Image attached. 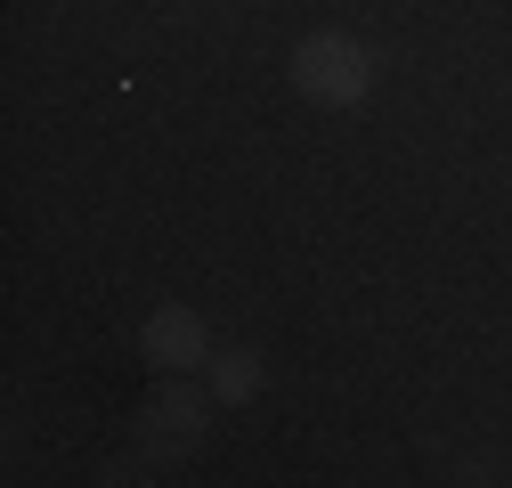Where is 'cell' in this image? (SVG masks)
<instances>
[{
    "mask_svg": "<svg viewBox=\"0 0 512 488\" xmlns=\"http://www.w3.org/2000/svg\"><path fill=\"white\" fill-rule=\"evenodd\" d=\"M285 74L309 106H366L374 98V74H382V57L358 41V33H301L293 57H285Z\"/></svg>",
    "mask_w": 512,
    "mask_h": 488,
    "instance_id": "obj_1",
    "label": "cell"
},
{
    "mask_svg": "<svg viewBox=\"0 0 512 488\" xmlns=\"http://www.w3.org/2000/svg\"><path fill=\"white\" fill-rule=\"evenodd\" d=\"M139 358L155 366V375H196V366H212V326H204V310H187V301H163V310H147V326H139Z\"/></svg>",
    "mask_w": 512,
    "mask_h": 488,
    "instance_id": "obj_2",
    "label": "cell"
},
{
    "mask_svg": "<svg viewBox=\"0 0 512 488\" xmlns=\"http://www.w3.org/2000/svg\"><path fill=\"white\" fill-rule=\"evenodd\" d=\"M212 391H196L187 375H163L155 383V399H147V415H139V432H147V448L155 456H171V448H196L204 440V423H212Z\"/></svg>",
    "mask_w": 512,
    "mask_h": 488,
    "instance_id": "obj_3",
    "label": "cell"
},
{
    "mask_svg": "<svg viewBox=\"0 0 512 488\" xmlns=\"http://www.w3.org/2000/svg\"><path fill=\"white\" fill-rule=\"evenodd\" d=\"M261 383H269V358H261V350H220V358H212V399H220V407L261 399Z\"/></svg>",
    "mask_w": 512,
    "mask_h": 488,
    "instance_id": "obj_4",
    "label": "cell"
}]
</instances>
